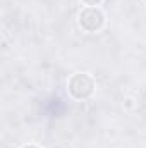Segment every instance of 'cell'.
Returning a JSON list of instances; mask_svg holds the SVG:
<instances>
[{
	"instance_id": "cell-2",
	"label": "cell",
	"mask_w": 146,
	"mask_h": 148,
	"mask_svg": "<svg viewBox=\"0 0 146 148\" xmlns=\"http://www.w3.org/2000/svg\"><path fill=\"white\" fill-rule=\"evenodd\" d=\"M77 26L83 33H100L107 24V14L102 7H81L77 12Z\"/></svg>"
},
{
	"instance_id": "cell-1",
	"label": "cell",
	"mask_w": 146,
	"mask_h": 148,
	"mask_svg": "<svg viewBox=\"0 0 146 148\" xmlns=\"http://www.w3.org/2000/svg\"><path fill=\"white\" fill-rule=\"evenodd\" d=\"M96 91V79L89 73H74L67 79V93L76 102L89 100Z\"/></svg>"
},
{
	"instance_id": "cell-3",
	"label": "cell",
	"mask_w": 146,
	"mask_h": 148,
	"mask_svg": "<svg viewBox=\"0 0 146 148\" xmlns=\"http://www.w3.org/2000/svg\"><path fill=\"white\" fill-rule=\"evenodd\" d=\"M136 105H138V102H136L132 97H126V98L122 100V107H124L126 110H134Z\"/></svg>"
},
{
	"instance_id": "cell-4",
	"label": "cell",
	"mask_w": 146,
	"mask_h": 148,
	"mask_svg": "<svg viewBox=\"0 0 146 148\" xmlns=\"http://www.w3.org/2000/svg\"><path fill=\"white\" fill-rule=\"evenodd\" d=\"M103 0H81L83 7H100Z\"/></svg>"
},
{
	"instance_id": "cell-5",
	"label": "cell",
	"mask_w": 146,
	"mask_h": 148,
	"mask_svg": "<svg viewBox=\"0 0 146 148\" xmlns=\"http://www.w3.org/2000/svg\"><path fill=\"white\" fill-rule=\"evenodd\" d=\"M19 148H43V147L38 145V143H24V145H21Z\"/></svg>"
},
{
	"instance_id": "cell-6",
	"label": "cell",
	"mask_w": 146,
	"mask_h": 148,
	"mask_svg": "<svg viewBox=\"0 0 146 148\" xmlns=\"http://www.w3.org/2000/svg\"><path fill=\"white\" fill-rule=\"evenodd\" d=\"M141 3H143V5H146V0H141Z\"/></svg>"
}]
</instances>
